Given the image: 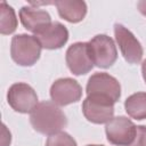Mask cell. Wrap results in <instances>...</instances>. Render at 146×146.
Wrapping results in <instances>:
<instances>
[{
  "instance_id": "1",
  "label": "cell",
  "mask_w": 146,
  "mask_h": 146,
  "mask_svg": "<svg viewBox=\"0 0 146 146\" xmlns=\"http://www.w3.org/2000/svg\"><path fill=\"white\" fill-rule=\"evenodd\" d=\"M30 122L33 129L42 135H55L67 125L64 112L54 102H42L30 113Z\"/></svg>"
},
{
  "instance_id": "2",
  "label": "cell",
  "mask_w": 146,
  "mask_h": 146,
  "mask_svg": "<svg viewBox=\"0 0 146 146\" xmlns=\"http://www.w3.org/2000/svg\"><path fill=\"white\" fill-rule=\"evenodd\" d=\"M41 48V43L34 35L17 34L11 39L10 55L16 64L21 66H32L40 58Z\"/></svg>"
},
{
  "instance_id": "3",
  "label": "cell",
  "mask_w": 146,
  "mask_h": 146,
  "mask_svg": "<svg viewBox=\"0 0 146 146\" xmlns=\"http://www.w3.org/2000/svg\"><path fill=\"white\" fill-rule=\"evenodd\" d=\"M86 91L87 96L99 97L115 104L121 96V86L114 76L104 72H98L89 78Z\"/></svg>"
},
{
  "instance_id": "4",
  "label": "cell",
  "mask_w": 146,
  "mask_h": 146,
  "mask_svg": "<svg viewBox=\"0 0 146 146\" xmlns=\"http://www.w3.org/2000/svg\"><path fill=\"white\" fill-rule=\"evenodd\" d=\"M89 51L94 65L107 68L112 66L117 58V50L112 38L106 34H97L89 42Z\"/></svg>"
},
{
  "instance_id": "5",
  "label": "cell",
  "mask_w": 146,
  "mask_h": 146,
  "mask_svg": "<svg viewBox=\"0 0 146 146\" xmlns=\"http://www.w3.org/2000/svg\"><path fill=\"white\" fill-rule=\"evenodd\" d=\"M7 100L14 111L18 113H31L38 105V95L27 83L17 82L8 89Z\"/></svg>"
},
{
  "instance_id": "6",
  "label": "cell",
  "mask_w": 146,
  "mask_h": 146,
  "mask_svg": "<svg viewBox=\"0 0 146 146\" xmlns=\"http://www.w3.org/2000/svg\"><path fill=\"white\" fill-rule=\"evenodd\" d=\"M107 140L116 146H131L135 140L137 127L125 116L113 117L105 128Z\"/></svg>"
},
{
  "instance_id": "7",
  "label": "cell",
  "mask_w": 146,
  "mask_h": 146,
  "mask_svg": "<svg viewBox=\"0 0 146 146\" xmlns=\"http://www.w3.org/2000/svg\"><path fill=\"white\" fill-rule=\"evenodd\" d=\"M82 88L79 82L71 78H62L56 80L50 87L51 100L58 106H66L80 100Z\"/></svg>"
},
{
  "instance_id": "8",
  "label": "cell",
  "mask_w": 146,
  "mask_h": 146,
  "mask_svg": "<svg viewBox=\"0 0 146 146\" xmlns=\"http://www.w3.org/2000/svg\"><path fill=\"white\" fill-rule=\"evenodd\" d=\"M84 117L96 124L107 123L114 115V103L95 96H87L82 103Z\"/></svg>"
},
{
  "instance_id": "9",
  "label": "cell",
  "mask_w": 146,
  "mask_h": 146,
  "mask_svg": "<svg viewBox=\"0 0 146 146\" xmlns=\"http://www.w3.org/2000/svg\"><path fill=\"white\" fill-rule=\"evenodd\" d=\"M114 35L124 59L130 64H138L143 58V47L136 36L117 23L114 25Z\"/></svg>"
},
{
  "instance_id": "10",
  "label": "cell",
  "mask_w": 146,
  "mask_h": 146,
  "mask_svg": "<svg viewBox=\"0 0 146 146\" xmlns=\"http://www.w3.org/2000/svg\"><path fill=\"white\" fill-rule=\"evenodd\" d=\"M66 64L75 75L87 74L94 67L88 42H75L66 50Z\"/></svg>"
},
{
  "instance_id": "11",
  "label": "cell",
  "mask_w": 146,
  "mask_h": 146,
  "mask_svg": "<svg viewBox=\"0 0 146 146\" xmlns=\"http://www.w3.org/2000/svg\"><path fill=\"white\" fill-rule=\"evenodd\" d=\"M41 46L46 49H59L68 40V31L59 22H51L34 33Z\"/></svg>"
},
{
  "instance_id": "12",
  "label": "cell",
  "mask_w": 146,
  "mask_h": 146,
  "mask_svg": "<svg viewBox=\"0 0 146 146\" xmlns=\"http://www.w3.org/2000/svg\"><path fill=\"white\" fill-rule=\"evenodd\" d=\"M19 18L23 26L33 33L51 23V17L48 11L38 8H32L29 6H24L21 8Z\"/></svg>"
},
{
  "instance_id": "13",
  "label": "cell",
  "mask_w": 146,
  "mask_h": 146,
  "mask_svg": "<svg viewBox=\"0 0 146 146\" xmlns=\"http://www.w3.org/2000/svg\"><path fill=\"white\" fill-rule=\"evenodd\" d=\"M54 3L59 16L70 23L81 22L87 14V5L81 0H60Z\"/></svg>"
},
{
  "instance_id": "14",
  "label": "cell",
  "mask_w": 146,
  "mask_h": 146,
  "mask_svg": "<svg viewBox=\"0 0 146 146\" xmlns=\"http://www.w3.org/2000/svg\"><path fill=\"white\" fill-rule=\"evenodd\" d=\"M124 108L129 116L136 120L146 119V92H136L124 102Z\"/></svg>"
},
{
  "instance_id": "15",
  "label": "cell",
  "mask_w": 146,
  "mask_h": 146,
  "mask_svg": "<svg viewBox=\"0 0 146 146\" xmlns=\"http://www.w3.org/2000/svg\"><path fill=\"white\" fill-rule=\"evenodd\" d=\"M17 27V18L13 7L2 1L0 3V32L1 34H11Z\"/></svg>"
},
{
  "instance_id": "16",
  "label": "cell",
  "mask_w": 146,
  "mask_h": 146,
  "mask_svg": "<svg viewBox=\"0 0 146 146\" xmlns=\"http://www.w3.org/2000/svg\"><path fill=\"white\" fill-rule=\"evenodd\" d=\"M46 146H76V141L67 132L60 131L48 137Z\"/></svg>"
},
{
  "instance_id": "17",
  "label": "cell",
  "mask_w": 146,
  "mask_h": 146,
  "mask_svg": "<svg viewBox=\"0 0 146 146\" xmlns=\"http://www.w3.org/2000/svg\"><path fill=\"white\" fill-rule=\"evenodd\" d=\"M131 146H146V125H138L133 143Z\"/></svg>"
},
{
  "instance_id": "18",
  "label": "cell",
  "mask_w": 146,
  "mask_h": 146,
  "mask_svg": "<svg viewBox=\"0 0 146 146\" xmlns=\"http://www.w3.org/2000/svg\"><path fill=\"white\" fill-rule=\"evenodd\" d=\"M137 7L139 9V11L146 16V0H141V1H138L137 2Z\"/></svg>"
},
{
  "instance_id": "19",
  "label": "cell",
  "mask_w": 146,
  "mask_h": 146,
  "mask_svg": "<svg viewBox=\"0 0 146 146\" xmlns=\"http://www.w3.org/2000/svg\"><path fill=\"white\" fill-rule=\"evenodd\" d=\"M141 73H143V78H144V80L146 82V59L141 64Z\"/></svg>"
},
{
  "instance_id": "20",
  "label": "cell",
  "mask_w": 146,
  "mask_h": 146,
  "mask_svg": "<svg viewBox=\"0 0 146 146\" xmlns=\"http://www.w3.org/2000/svg\"><path fill=\"white\" fill-rule=\"evenodd\" d=\"M87 146H104V145H87Z\"/></svg>"
}]
</instances>
